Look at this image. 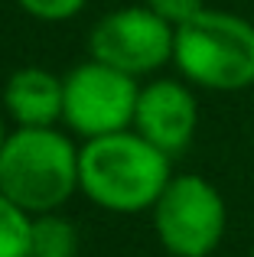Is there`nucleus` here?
<instances>
[{"mask_svg": "<svg viewBox=\"0 0 254 257\" xmlns=\"http://www.w3.org/2000/svg\"><path fill=\"white\" fill-rule=\"evenodd\" d=\"M170 179V157L137 131L95 137L78 147V192L104 212H150Z\"/></svg>", "mask_w": 254, "mask_h": 257, "instance_id": "nucleus-1", "label": "nucleus"}, {"mask_svg": "<svg viewBox=\"0 0 254 257\" xmlns=\"http://www.w3.org/2000/svg\"><path fill=\"white\" fill-rule=\"evenodd\" d=\"M0 192L30 215L59 212L78 192V147L56 127H17L0 150Z\"/></svg>", "mask_w": 254, "mask_h": 257, "instance_id": "nucleus-2", "label": "nucleus"}, {"mask_svg": "<svg viewBox=\"0 0 254 257\" xmlns=\"http://www.w3.org/2000/svg\"><path fill=\"white\" fill-rule=\"evenodd\" d=\"M173 62L196 88L244 91L254 85V23L205 7L176 26Z\"/></svg>", "mask_w": 254, "mask_h": 257, "instance_id": "nucleus-3", "label": "nucleus"}, {"mask_svg": "<svg viewBox=\"0 0 254 257\" xmlns=\"http://www.w3.org/2000/svg\"><path fill=\"white\" fill-rule=\"evenodd\" d=\"M150 215L157 241L170 257H212L228 231L222 192L199 173L173 176Z\"/></svg>", "mask_w": 254, "mask_h": 257, "instance_id": "nucleus-4", "label": "nucleus"}, {"mask_svg": "<svg viewBox=\"0 0 254 257\" xmlns=\"http://www.w3.org/2000/svg\"><path fill=\"white\" fill-rule=\"evenodd\" d=\"M137 98V78L91 59L62 78V120L85 140L121 134L134 127Z\"/></svg>", "mask_w": 254, "mask_h": 257, "instance_id": "nucleus-5", "label": "nucleus"}, {"mask_svg": "<svg viewBox=\"0 0 254 257\" xmlns=\"http://www.w3.org/2000/svg\"><path fill=\"white\" fill-rule=\"evenodd\" d=\"M176 26H170L150 7H121L91 26L88 52L95 62H104L124 75H150L173 62Z\"/></svg>", "mask_w": 254, "mask_h": 257, "instance_id": "nucleus-6", "label": "nucleus"}, {"mask_svg": "<svg viewBox=\"0 0 254 257\" xmlns=\"http://www.w3.org/2000/svg\"><path fill=\"white\" fill-rule=\"evenodd\" d=\"M199 127V104L189 85L176 78H157L140 88L137 111H134V131L150 140L166 157H176L192 144Z\"/></svg>", "mask_w": 254, "mask_h": 257, "instance_id": "nucleus-7", "label": "nucleus"}, {"mask_svg": "<svg viewBox=\"0 0 254 257\" xmlns=\"http://www.w3.org/2000/svg\"><path fill=\"white\" fill-rule=\"evenodd\" d=\"M4 107L17 127H56L62 120V78L46 69H17L4 85Z\"/></svg>", "mask_w": 254, "mask_h": 257, "instance_id": "nucleus-8", "label": "nucleus"}, {"mask_svg": "<svg viewBox=\"0 0 254 257\" xmlns=\"http://www.w3.org/2000/svg\"><path fill=\"white\" fill-rule=\"evenodd\" d=\"M78 231L65 215H33V251L30 257H75Z\"/></svg>", "mask_w": 254, "mask_h": 257, "instance_id": "nucleus-9", "label": "nucleus"}, {"mask_svg": "<svg viewBox=\"0 0 254 257\" xmlns=\"http://www.w3.org/2000/svg\"><path fill=\"white\" fill-rule=\"evenodd\" d=\"M33 215L0 192V257H30Z\"/></svg>", "mask_w": 254, "mask_h": 257, "instance_id": "nucleus-10", "label": "nucleus"}, {"mask_svg": "<svg viewBox=\"0 0 254 257\" xmlns=\"http://www.w3.org/2000/svg\"><path fill=\"white\" fill-rule=\"evenodd\" d=\"M20 10L30 13L36 20H46V23H62V20H72L75 13H82L85 0H17Z\"/></svg>", "mask_w": 254, "mask_h": 257, "instance_id": "nucleus-11", "label": "nucleus"}, {"mask_svg": "<svg viewBox=\"0 0 254 257\" xmlns=\"http://www.w3.org/2000/svg\"><path fill=\"white\" fill-rule=\"evenodd\" d=\"M144 7H150L157 17H163L170 26H179L186 20H192L199 10H205L202 0H144Z\"/></svg>", "mask_w": 254, "mask_h": 257, "instance_id": "nucleus-12", "label": "nucleus"}, {"mask_svg": "<svg viewBox=\"0 0 254 257\" xmlns=\"http://www.w3.org/2000/svg\"><path fill=\"white\" fill-rule=\"evenodd\" d=\"M7 137H10V134H7V127H4V117H0V150H4V144H7Z\"/></svg>", "mask_w": 254, "mask_h": 257, "instance_id": "nucleus-13", "label": "nucleus"}, {"mask_svg": "<svg viewBox=\"0 0 254 257\" xmlns=\"http://www.w3.org/2000/svg\"><path fill=\"white\" fill-rule=\"evenodd\" d=\"M251 257H254V244H251Z\"/></svg>", "mask_w": 254, "mask_h": 257, "instance_id": "nucleus-14", "label": "nucleus"}]
</instances>
